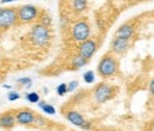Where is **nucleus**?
<instances>
[{
	"label": "nucleus",
	"instance_id": "nucleus-1",
	"mask_svg": "<svg viewBox=\"0 0 154 131\" xmlns=\"http://www.w3.org/2000/svg\"><path fill=\"white\" fill-rule=\"evenodd\" d=\"M50 38H51V34L45 24H35L30 31V41L35 47H45Z\"/></svg>",
	"mask_w": 154,
	"mask_h": 131
},
{
	"label": "nucleus",
	"instance_id": "nucleus-2",
	"mask_svg": "<svg viewBox=\"0 0 154 131\" xmlns=\"http://www.w3.org/2000/svg\"><path fill=\"white\" fill-rule=\"evenodd\" d=\"M117 72V61L112 54H106L98 64V73L103 79H107Z\"/></svg>",
	"mask_w": 154,
	"mask_h": 131
},
{
	"label": "nucleus",
	"instance_id": "nucleus-3",
	"mask_svg": "<svg viewBox=\"0 0 154 131\" xmlns=\"http://www.w3.org/2000/svg\"><path fill=\"white\" fill-rule=\"evenodd\" d=\"M19 21V14L17 9H10V7H3L0 9V28H10L16 25Z\"/></svg>",
	"mask_w": 154,
	"mask_h": 131
},
{
	"label": "nucleus",
	"instance_id": "nucleus-4",
	"mask_svg": "<svg viewBox=\"0 0 154 131\" xmlns=\"http://www.w3.org/2000/svg\"><path fill=\"white\" fill-rule=\"evenodd\" d=\"M89 34H91V28H89L88 21L81 20L74 24V27H72V40L74 41L82 44L86 40H89Z\"/></svg>",
	"mask_w": 154,
	"mask_h": 131
},
{
	"label": "nucleus",
	"instance_id": "nucleus-5",
	"mask_svg": "<svg viewBox=\"0 0 154 131\" xmlns=\"http://www.w3.org/2000/svg\"><path fill=\"white\" fill-rule=\"evenodd\" d=\"M17 14H19V21L20 23H31L35 19H38L40 16V10L35 6L27 4V6H21L17 9Z\"/></svg>",
	"mask_w": 154,
	"mask_h": 131
},
{
	"label": "nucleus",
	"instance_id": "nucleus-6",
	"mask_svg": "<svg viewBox=\"0 0 154 131\" xmlns=\"http://www.w3.org/2000/svg\"><path fill=\"white\" fill-rule=\"evenodd\" d=\"M116 93V89L113 86H109L107 83H99L94 90V94H95V99L96 102L99 103H105L107 102L109 99H112Z\"/></svg>",
	"mask_w": 154,
	"mask_h": 131
},
{
	"label": "nucleus",
	"instance_id": "nucleus-7",
	"mask_svg": "<svg viewBox=\"0 0 154 131\" xmlns=\"http://www.w3.org/2000/svg\"><path fill=\"white\" fill-rule=\"evenodd\" d=\"M65 118H66V120H68L69 123L75 124V126L81 127V128H85V130H91V123L86 121L84 116H82L81 113L75 112V110H71V112L66 113V114H65Z\"/></svg>",
	"mask_w": 154,
	"mask_h": 131
},
{
	"label": "nucleus",
	"instance_id": "nucleus-8",
	"mask_svg": "<svg viewBox=\"0 0 154 131\" xmlns=\"http://www.w3.org/2000/svg\"><path fill=\"white\" fill-rule=\"evenodd\" d=\"M79 55L84 56L85 59H91L95 55V52L98 49V44L94 40H86L85 42H82L79 45Z\"/></svg>",
	"mask_w": 154,
	"mask_h": 131
},
{
	"label": "nucleus",
	"instance_id": "nucleus-9",
	"mask_svg": "<svg viewBox=\"0 0 154 131\" xmlns=\"http://www.w3.org/2000/svg\"><path fill=\"white\" fill-rule=\"evenodd\" d=\"M130 47V40L125 38H113L110 42V52L113 54H125Z\"/></svg>",
	"mask_w": 154,
	"mask_h": 131
},
{
	"label": "nucleus",
	"instance_id": "nucleus-10",
	"mask_svg": "<svg viewBox=\"0 0 154 131\" xmlns=\"http://www.w3.org/2000/svg\"><path fill=\"white\" fill-rule=\"evenodd\" d=\"M16 118H17V123L19 124H23V126H28V124H33L37 120V116L31 113L30 110H20V112L16 113Z\"/></svg>",
	"mask_w": 154,
	"mask_h": 131
},
{
	"label": "nucleus",
	"instance_id": "nucleus-11",
	"mask_svg": "<svg viewBox=\"0 0 154 131\" xmlns=\"http://www.w3.org/2000/svg\"><path fill=\"white\" fill-rule=\"evenodd\" d=\"M134 34V27L133 24H123L116 33H115V38H125V40H130Z\"/></svg>",
	"mask_w": 154,
	"mask_h": 131
},
{
	"label": "nucleus",
	"instance_id": "nucleus-12",
	"mask_svg": "<svg viewBox=\"0 0 154 131\" xmlns=\"http://www.w3.org/2000/svg\"><path fill=\"white\" fill-rule=\"evenodd\" d=\"M17 123L16 113H5L0 116V127L2 128H13Z\"/></svg>",
	"mask_w": 154,
	"mask_h": 131
},
{
	"label": "nucleus",
	"instance_id": "nucleus-13",
	"mask_svg": "<svg viewBox=\"0 0 154 131\" xmlns=\"http://www.w3.org/2000/svg\"><path fill=\"white\" fill-rule=\"evenodd\" d=\"M71 4H72V9L75 10V13H82L88 7V1L86 0H72Z\"/></svg>",
	"mask_w": 154,
	"mask_h": 131
},
{
	"label": "nucleus",
	"instance_id": "nucleus-14",
	"mask_svg": "<svg viewBox=\"0 0 154 131\" xmlns=\"http://www.w3.org/2000/svg\"><path fill=\"white\" fill-rule=\"evenodd\" d=\"M88 64V59H85L84 56H81L79 54L75 56L74 59H72V68L74 69H78V68H82V66H85Z\"/></svg>",
	"mask_w": 154,
	"mask_h": 131
},
{
	"label": "nucleus",
	"instance_id": "nucleus-15",
	"mask_svg": "<svg viewBox=\"0 0 154 131\" xmlns=\"http://www.w3.org/2000/svg\"><path fill=\"white\" fill-rule=\"evenodd\" d=\"M40 107L44 110L45 113H48V114H55V109L52 107V106H50V104H47V103H44V102H40Z\"/></svg>",
	"mask_w": 154,
	"mask_h": 131
},
{
	"label": "nucleus",
	"instance_id": "nucleus-16",
	"mask_svg": "<svg viewBox=\"0 0 154 131\" xmlns=\"http://www.w3.org/2000/svg\"><path fill=\"white\" fill-rule=\"evenodd\" d=\"M84 80L86 82V83H92V82L95 80V73L92 72V70H88V72H85Z\"/></svg>",
	"mask_w": 154,
	"mask_h": 131
},
{
	"label": "nucleus",
	"instance_id": "nucleus-17",
	"mask_svg": "<svg viewBox=\"0 0 154 131\" xmlns=\"http://www.w3.org/2000/svg\"><path fill=\"white\" fill-rule=\"evenodd\" d=\"M27 100L28 102H31V103H40V97H38V94L35 92H31V93L27 94Z\"/></svg>",
	"mask_w": 154,
	"mask_h": 131
},
{
	"label": "nucleus",
	"instance_id": "nucleus-18",
	"mask_svg": "<svg viewBox=\"0 0 154 131\" xmlns=\"http://www.w3.org/2000/svg\"><path fill=\"white\" fill-rule=\"evenodd\" d=\"M66 92H68V85L65 83H61L58 88H57V93L60 94V96H62V94H65Z\"/></svg>",
	"mask_w": 154,
	"mask_h": 131
},
{
	"label": "nucleus",
	"instance_id": "nucleus-19",
	"mask_svg": "<svg viewBox=\"0 0 154 131\" xmlns=\"http://www.w3.org/2000/svg\"><path fill=\"white\" fill-rule=\"evenodd\" d=\"M76 86H78V82H76V80L71 82V83L68 85V92H72L74 89H76Z\"/></svg>",
	"mask_w": 154,
	"mask_h": 131
},
{
	"label": "nucleus",
	"instance_id": "nucleus-20",
	"mask_svg": "<svg viewBox=\"0 0 154 131\" xmlns=\"http://www.w3.org/2000/svg\"><path fill=\"white\" fill-rule=\"evenodd\" d=\"M19 97H20V94L16 93V92H11V93H9V100H17Z\"/></svg>",
	"mask_w": 154,
	"mask_h": 131
},
{
	"label": "nucleus",
	"instance_id": "nucleus-21",
	"mask_svg": "<svg viewBox=\"0 0 154 131\" xmlns=\"http://www.w3.org/2000/svg\"><path fill=\"white\" fill-rule=\"evenodd\" d=\"M150 93L154 96V79L150 82Z\"/></svg>",
	"mask_w": 154,
	"mask_h": 131
},
{
	"label": "nucleus",
	"instance_id": "nucleus-22",
	"mask_svg": "<svg viewBox=\"0 0 154 131\" xmlns=\"http://www.w3.org/2000/svg\"><path fill=\"white\" fill-rule=\"evenodd\" d=\"M0 85H2V79H0Z\"/></svg>",
	"mask_w": 154,
	"mask_h": 131
}]
</instances>
